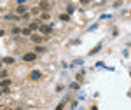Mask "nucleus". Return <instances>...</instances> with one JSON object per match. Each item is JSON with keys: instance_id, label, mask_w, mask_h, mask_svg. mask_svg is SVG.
<instances>
[{"instance_id": "5", "label": "nucleus", "mask_w": 131, "mask_h": 110, "mask_svg": "<svg viewBox=\"0 0 131 110\" xmlns=\"http://www.w3.org/2000/svg\"><path fill=\"white\" fill-rule=\"evenodd\" d=\"M40 77H42V73H40V72H37V70H33L30 73V79L31 80H37V79H40Z\"/></svg>"}, {"instance_id": "7", "label": "nucleus", "mask_w": 131, "mask_h": 110, "mask_svg": "<svg viewBox=\"0 0 131 110\" xmlns=\"http://www.w3.org/2000/svg\"><path fill=\"white\" fill-rule=\"evenodd\" d=\"M39 26H40V23H39V21H33V23H30V26H28V28H30V30H37Z\"/></svg>"}, {"instance_id": "12", "label": "nucleus", "mask_w": 131, "mask_h": 110, "mask_svg": "<svg viewBox=\"0 0 131 110\" xmlns=\"http://www.w3.org/2000/svg\"><path fill=\"white\" fill-rule=\"evenodd\" d=\"M60 18H61L63 21H68V19H70V16H68V14H61Z\"/></svg>"}, {"instance_id": "18", "label": "nucleus", "mask_w": 131, "mask_h": 110, "mask_svg": "<svg viewBox=\"0 0 131 110\" xmlns=\"http://www.w3.org/2000/svg\"><path fill=\"white\" fill-rule=\"evenodd\" d=\"M2 110H10V108H2Z\"/></svg>"}, {"instance_id": "17", "label": "nucleus", "mask_w": 131, "mask_h": 110, "mask_svg": "<svg viewBox=\"0 0 131 110\" xmlns=\"http://www.w3.org/2000/svg\"><path fill=\"white\" fill-rule=\"evenodd\" d=\"M2 35H4V31H2V30H0V37H2Z\"/></svg>"}, {"instance_id": "2", "label": "nucleus", "mask_w": 131, "mask_h": 110, "mask_svg": "<svg viewBox=\"0 0 131 110\" xmlns=\"http://www.w3.org/2000/svg\"><path fill=\"white\" fill-rule=\"evenodd\" d=\"M39 9H42V10H49V9H51V2H47V0H40V4H39Z\"/></svg>"}, {"instance_id": "14", "label": "nucleus", "mask_w": 131, "mask_h": 110, "mask_svg": "<svg viewBox=\"0 0 131 110\" xmlns=\"http://www.w3.org/2000/svg\"><path fill=\"white\" fill-rule=\"evenodd\" d=\"M56 110H63V103H60V105L56 107Z\"/></svg>"}, {"instance_id": "6", "label": "nucleus", "mask_w": 131, "mask_h": 110, "mask_svg": "<svg viewBox=\"0 0 131 110\" xmlns=\"http://www.w3.org/2000/svg\"><path fill=\"white\" fill-rule=\"evenodd\" d=\"M31 42H35V44H40V42H44V39H42L40 35H37V33H35V35H31Z\"/></svg>"}, {"instance_id": "11", "label": "nucleus", "mask_w": 131, "mask_h": 110, "mask_svg": "<svg viewBox=\"0 0 131 110\" xmlns=\"http://www.w3.org/2000/svg\"><path fill=\"white\" fill-rule=\"evenodd\" d=\"M4 63H7V65H10V63H14V60H12V58H4Z\"/></svg>"}, {"instance_id": "10", "label": "nucleus", "mask_w": 131, "mask_h": 110, "mask_svg": "<svg viewBox=\"0 0 131 110\" xmlns=\"http://www.w3.org/2000/svg\"><path fill=\"white\" fill-rule=\"evenodd\" d=\"M40 18H42L44 21H47V19L51 18V16H49V12H42V16H40Z\"/></svg>"}, {"instance_id": "15", "label": "nucleus", "mask_w": 131, "mask_h": 110, "mask_svg": "<svg viewBox=\"0 0 131 110\" xmlns=\"http://www.w3.org/2000/svg\"><path fill=\"white\" fill-rule=\"evenodd\" d=\"M25 2H26V0H18V4H19V5H25Z\"/></svg>"}, {"instance_id": "8", "label": "nucleus", "mask_w": 131, "mask_h": 110, "mask_svg": "<svg viewBox=\"0 0 131 110\" xmlns=\"http://www.w3.org/2000/svg\"><path fill=\"white\" fill-rule=\"evenodd\" d=\"M25 12H26V7L25 5H19L18 7V14H25Z\"/></svg>"}, {"instance_id": "1", "label": "nucleus", "mask_w": 131, "mask_h": 110, "mask_svg": "<svg viewBox=\"0 0 131 110\" xmlns=\"http://www.w3.org/2000/svg\"><path fill=\"white\" fill-rule=\"evenodd\" d=\"M23 60L28 61V63H30V61H33V60H37V52H26V54L23 56Z\"/></svg>"}, {"instance_id": "3", "label": "nucleus", "mask_w": 131, "mask_h": 110, "mask_svg": "<svg viewBox=\"0 0 131 110\" xmlns=\"http://www.w3.org/2000/svg\"><path fill=\"white\" fill-rule=\"evenodd\" d=\"M39 28H40V31H42V33H44V35H49L51 31H52V28H51L49 25H40Z\"/></svg>"}, {"instance_id": "4", "label": "nucleus", "mask_w": 131, "mask_h": 110, "mask_svg": "<svg viewBox=\"0 0 131 110\" xmlns=\"http://www.w3.org/2000/svg\"><path fill=\"white\" fill-rule=\"evenodd\" d=\"M0 86H2V89L7 93V91H9V86H10V80L9 79H4L2 82H0Z\"/></svg>"}, {"instance_id": "19", "label": "nucleus", "mask_w": 131, "mask_h": 110, "mask_svg": "<svg viewBox=\"0 0 131 110\" xmlns=\"http://www.w3.org/2000/svg\"><path fill=\"white\" fill-rule=\"evenodd\" d=\"M16 110H23V108H16Z\"/></svg>"}, {"instance_id": "13", "label": "nucleus", "mask_w": 131, "mask_h": 110, "mask_svg": "<svg viewBox=\"0 0 131 110\" xmlns=\"http://www.w3.org/2000/svg\"><path fill=\"white\" fill-rule=\"evenodd\" d=\"M39 12H40L39 7H33V9H31V14H39Z\"/></svg>"}, {"instance_id": "16", "label": "nucleus", "mask_w": 131, "mask_h": 110, "mask_svg": "<svg viewBox=\"0 0 131 110\" xmlns=\"http://www.w3.org/2000/svg\"><path fill=\"white\" fill-rule=\"evenodd\" d=\"M82 4H89V0H81Z\"/></svg>"}, {"instance_id": "20", "label": "nucleus", "mask_w": 131, "mask_h": 110, "mask_svg": "<svg viewBox=\"0 0 131 110\" xmlns=\"http://www.w3.org/2000/svg\"><path fill=\"white\" fill-rule=\"evenodd\" d=\"M0 94H2V91H0Z\"/></svg>"}, {"instance_id": "9", "label": "nucleus", "mask_w": 131, "mask_h": 110, "mask_svg": "<svg viewBox=\"0 0 131 110\" xmlns=\"http://www.w3.org/2000/svg\"><path fill=\"white\" fill-rule=\"evenodd\" d=\"M21 33H23V35H31V30H30V28H23Z\"/></svg>"}]
</instances>
